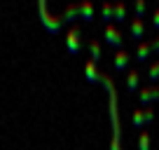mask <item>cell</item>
<instances>
[{
	"label": "cell",
	"mask_w": 159,
	"mask_h": 150,
	"mask_svg": "<svg viewBox=\"0 0 159 150\" xmlns=\"http://www.w3.org/2000/svg\"><path fill=\"white\" fill-rule=\"evenodd\" d=\"M84 73H87V80H89V82H101V73L96 70L94 61H87V63H84Z\"/></svg>",
	"instance_id": "obj_7"
},
{
	"label": "cell",
	"mask_w": 159,
	"mask_h": 150,
	"mask_svg": "<svg viewBox=\"0 0 159 150\" xmlns=\"http://www.w3.org/2000/svg\"><path fill=\"white\" fill-rule=\"evenodd\" d=\"M131 124H134L136 129H140V131L145 129V113H143V110H134V115H131Z\"/></svg>",
	"instance_id": "obj_8"
},
{
	"label": "cell",
	"mask_w": 159,
	"mask_h": 150,
	"mask_svg": "<svg viewBox=\"0 0 159 150\" xmlns=\"http://www.w3.org/2000/svg\"><path fill=\"white\" fill-rule=\"evenodd\" d=\"M66 49L70 54H80V49H82V30H80V26H73L66 33Z\"/></svg>",
	"instance_id": "obj_2"
},
{
	"label": "cell",
	"mask_w": 159,
	"mask_h": 150,
	"mask_svg": "<svg viewBox=\"0 0 159 150\" xmlns=\"http://www.w3.org/2000/svg\"><path fill=\"white\" fill-rule=\"evenodd\" d=\"M138 150H150V131H140V138H138Z\"/></svg>",
	"instance_id": "obj_12"
},
{
	"label": "cell",
	"mask_w": 159,
	"mask_h": 150,
	"mask_svg": "<svg viewBox=\"0 0 159 150\" xmlns=\"http://www.w3.org/2000/svg\"><path fill=\"white\" fill-rule=\"evenodd\" d=\"M91 61H94V63H96V61H101V54H103V52H101V45H98V40H91Z\"/></svg>",
	"instance_id": "obj_11"
},
{
	"label": "cell",
	"mask_w": 159,
	"mask_h": 150,
	"mask_svg": "<svg viewBox=\"0 0 159 150\" xmlns=\"http://www.w3.org/2000/svg\"><path fill=\"white\" fill-rule=\"evenodd\" d=\"M152 28H159V7L154 10V14H152Z\"/></svg>",
	"instance_id": "obj_17"
},
{
	"label": "cell",
	"mask_w": 159,
	"mask_h": 150,
	"mask_svg": "<svg viewBox=\"0 0 159 150\" xmlns=\"http://www.w3.org/2000/svg\"><path fill=\"white\" fill-rule=\"evenodd\" d=\"M129 30H131V35H134V40H143V38H145V24H143V19H134Z\"/></svg>",
	"instance_id": "obj_6"
},
{
	"label": "cell",
	"mask_w": 159,
	"mask_h": 150,
	"mask_svg": "<svg viewBox=\"0 0 159 150\" xmlns=\"http://www.w3.org/2000/svg\"><path fill=\"white\" fill-rule=\"evenodd\" d=\"M105 42H108L110 47H115V49H122V45H124V40H122V30L115 28V24L105 26Z\"/></svg>",
	"instance_id": "obj_3"
},
{
	"label": "cell",
	"mask_w": 159,
	"mask_h": 150,
	"mask_svg": "<svg viewBox=\"0 0 159 150\" xmlns=\"http://www.w3.org/2000/svg\"><path fill=\"white\" fill-rule=\"evenodd\" d=\"M101 16H103L105 26H108L110 19H112V5H103V7H101Z\"/></svg>",
	"instance_id": "obj_14"
},
{
	"label": "cell",
	"mask_w": 159,
	"mask_h": 150,
	"mask_svg": "<svg viewBox=\"0 0 159 150\" xmlns=\"http://www.w3.org/2000/svg\"><path fill=\"white\" fill-rule=\"evenodd\" d=\"M148 77H150V82H152V85L159 80V61H154V63L150 66V70H148Z\"/></svg>",
	"instance_id": "obj_13"
},
{
	"label": "cell",
	"mask_w": 159,
	"mask_h": 150,
	"mask_svg": "<svg viewBox=\"0 0 159 150\" xmlns=\"http://www.w3.org/2000/svg\"><path fill=\"white\" fill-rule=\"evenodd\" d=\"M143 113H145V127H150V124L154 122V113H152V108H145Z\"/></svg>",
	"instance_id": "obj_16"
},
{
	"label": "cell",
	"mask_w": 159,
	"mask_h": 150,
	"mask_svg": "<svg viewBox=\"0 0 159 150\" xmlns=\"http://www.w3.org/2000/svg\"><path fill=\"white\" fill-rule=\"evenodd\" d=\"M126 89L131 94L138 89V70H129V75H126Z\"/></svg>",
	"instance_id": "obj_9"
},
{
	"label": "cell",
	"mask_w": 159,
	"mask_h": 150,
	"mask_svg": "<svg viewBox=\"0 0 159 150\" xmlns=\"http://www.w3.org/2000/svg\"><path fill=\"white\" fill-rule=\"evenodd\" d=\"M145 10H148V5H145V2H136L134 5V19H143V14H145Z\"/></svg>",
	"instance_id": "obj_15"
},
{
	"label": "cell",
	"mask_w": 159,
	"mask_h": 150,
	"mask_svg": "<svg viewBox=\"0 0 159 150\" xmlns=\"http://www.w3.org/2000/svg\"><path fill=\"white\" fill-rule=\"evenodd\" d=\"M138 99H140L143 105H150V103H154V101H159V87L157 85L143 87V89L138 91Z\"/></svg>",
	"instance_id": "obj_4"
},
{
	"label": "cell",
	"mask_w": 159,
	"mask_h": 150,
	"mask_svg": "<svg viewBox=\"0 0 159 150\" xmlns=\"http://www.w3.org/2000/svg\"><path fill=\"white\" fill-rule=\"evenodd\" d=\"M126 14V5H112V19L115 21H124Z\"/></svg>",
	"instance_id": "obj_10"
},
{
	"label": "cell",
	"mask_w": 159,
	"mask_h": 150,
	"mask_svg": "<svg viewBox=\"0 0 159 150\" xmlns=\"http://www.w3.org/2000/svg\"><path fill=\"white\" fill-rule=\"evenodd\" d=\"M101 82H105V87L110 89V94H112V120H119L117 117V103H115V91H112V85H110L108 77H103L101 75ZM119 136H122V131H119V122H115V136H112V150H122V143H119Z\"/></svg>",
	"instance_id": "obj_1"
},
{
	"label": "cell",
	"mask_w": 159,
	"mask_h": 150,
	"mask_svg": "<svg viewBox=\"0 0 159 150\" xmlns=\"http://www.w3.org/2000/svg\"><path fill=\"white\" fill-rule=\"evenodd\" d=\"M129 61H131V54H129V52L117 49V52H115V61H112V66H115V70H117V73H122V70L129 66Z\"/></svg>",
	"instance_id": "obj_5"
}]
</instances>
